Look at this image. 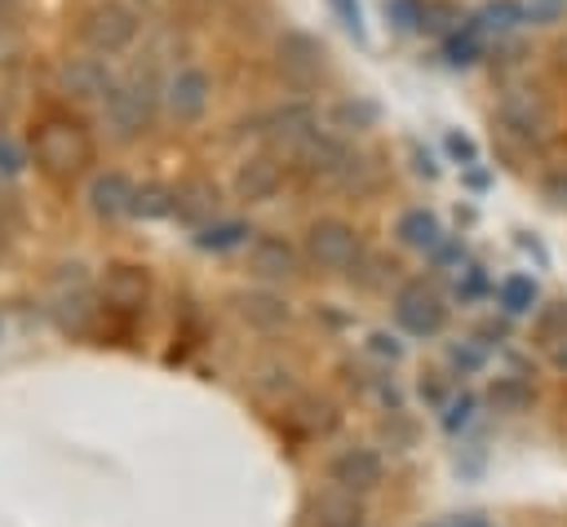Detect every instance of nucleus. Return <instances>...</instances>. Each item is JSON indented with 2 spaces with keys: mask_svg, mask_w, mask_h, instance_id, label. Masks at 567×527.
I'll return each mask as SVG.
<instances>
[{
  "mask_svg": "<svg viewBox=\"0 0 567 527\" xmlns=\"http://www.w3.org/2000/svg\"><path fill=\"white\" fill-rule=\"evenodd\" d=\"M549 13H554V9L523 4V0H487V4L474 13V22H478L483 31H514V27L536 22V18H549Z\"/></svg>",
  "mask_w": 567,
  "mask_h": 527,
  "instance_id": "obj_19",
  "label": "nucleus"
},
{
  "mask_svg": "<svg viewBox=\"0 0 567 527\" xmlns=\"http://www.w3.org/2000/svg\"><path fill=\"white\" fill-rule=\"evenodd\" d=\"M22 168H27V151H22L4 128H0V173H4V177H13V173H22Z\"/></svg>",
  "mask_w": 567,
  "mask_h": 527,
  "instance_id": "obj_30",
  "label": "nucleus"
},
{
  "mask_svg": "<svg viewBox=\"0 0 567 527\" xmlns=\"http://www.w3.org/2000/svg\"><path fill=\"white\" fill-rule=\"evenodd\" d=\"M323 58H328L323 44H319L315 35H306V31H288V35L279 40V71H284V80L297 84V89H306V84L319 80Z\"/></svg>",
  "mask_w": 567,
  "mask_h": 527,
  "instance_id": "obj_13",
  "label": "nucleus"
},
{
  "mask_svg": "<svg viewBox=\"0 0 567 527\" xmlns=\"http://www.w3.org/2000/svg\"><path fill=\"white\" fill-rule=\"evenodd\" d=\"M496 115L518 137H540L545 133V106L532 93H505V102L496 106Z\"/></svg>",
  "mask_w": 567,
  "mask_h": 527,
  "instance_id": "obj_18",
  "label": "nucleus"
},
{
  "mask_svg": "<svg viewBox=\"0 0 567 527\" xmlns=\"http://www.w3.org/2000/svg\"><path fill=\"white\" fill-rule=\"evenodd\" d=\"M496 297H501V310H505V314H527V310L536 306V283H532L527 275H509V279L496 288Z\"/></svg>",
  "mask_w": 567,
  "mask_h": 527,
  "instance_id": "obj_27",
  "label": "nucleus"
},
{
  "mask_svg": "<svg viewBox=\"0 0 567 527\" xmlns=\"http://www.w3.org/2000/svg\"><path fill=\"white\" fill-rule=\"evenodd\" d=\"M381 478H385V461H381L377 447H341L328 461V483H337L346 492H359L363 496V492L381 487Z\"/></svg>",
  "mask_w": 567,
  "mask_h": 527,
  "instance_id": "obj_10",
  "label": "nucleus"
},
{
  "mask_svg": "<svg viewBox=\"0 0 567 527\" xmlns=\"http://www.w3.org/2000/svg\"><path fill=\"white\" fill-rule=\"evenodd\" d=\"M102 115H106L111 137H120V142L146 133V124H151V93H146V84H137V80L111 84V93L102 97Z\"/></svg>",
  "mask_w": 567,
  "mask_h": 527,
  "instance_id": "obj_6",
  "label": "nucleus"
},
{
  "mask_svg": "<svg viewBox=\"0 0 567 527\" xmlns=\"http://www.w3.org/2000/svg\"><path fill=\"white\" fill-rule=\"evenodd\" d=\"M297 266H301V252L284 239V235H257L252 244H248V270L257 275V279H292L297 275Z\"/></svg>",
  "mask_w": 567,
  "mask_h": 527,
  "instance_id": "obj_15",
  "label": "nucleus"
},
{
  "mask_svg": "<svg viewBox=\"0 0 567 527\" xmlns=\"http://www.w3.org/2000/svg\"><path fill=\"white\" fill-rule=\"evenodd\" d=\"M0 244H4V226H0Z\"/></svg>",
  "mask_w": 567,
  "mask_h": 527,
  "instance_id": "obj_38",
  "label": "nucleus"
},
{
  "mask_svg": "<svg viewBox=\"0 0 567 527\" xmlns=\"http://www.w3.org/2000/svg\"><path fill=\"white\" fill-rule=\"evenodd\" d=\"M328 9H332V18H337V22H341V27H346V31H350L359 44L368 40V27H363V4H359V0H328Z\"/></svg>",
  "mask_w": 567,
  "mask_h": 527,
  "instance_id": "obj_28",
  "label": "nucleus"
},
{
  "mask_svg": "<svg viewBox=\"0 0 567 527\" xmlns=\"http://www.w3.org/2000/svg\"><path fill=\"white\" fill-rule=\"evenodd\" d=\"M31 155H35V168L53 182H71L80 173L93 168L97 159V142L89 133L84 120H75L71 111H49L35 120L31 128Z\"/></svg>",
  "mask_w": 567,
  "mask_h": 527,
  "instance_id": "obj_1",
  "label": "nucleus"
},
{
  "mask_svg": "<svg viewBox=\"0 0 567 527\" xmlns=\"http://www.w3.org/2000/svg\"><path fill=\"white\" fill-rule=\"evenodd\" d=\"M385 18H390V27H399V31H416V22H421V0H385Z\"/></svg>",
  "mask_w": 567,
  "mask_h": 527,
  "instance_id": "obj_29",
  "label": "nucleus"
},
{
  "mask_svg": "<svg viewBox=\"0 0 567 527\" xmlns=\"http://www.w3.org/2000/svg\"><path fill=\"white\" fill-rule=\"evenodd\" d=\"M306 527H363V496L346 487H323L306 500Z\"/></svg>",
  "mask_w": 567,
  "mask_h": 527,
  "instance_id": "obj_12",
  "label": "nucleus"
},
{
  "mask_svg": "<svg viewBox=\"0 0 567 527\" xmlns=\"http://www.w3.org/2000/svg\"><path fill=\"white\" fill-rule=\"evenodd\" d=\"M151 301V270L137 261H115L102 275V306L115 314H142Z\"/></svg>",
  "mask_w": 567,
  "mask_h": 527,
  "instance_id": "obj_7",
  "label": "nucleus"
},
{
  "mask_svg": "<svg viewBox=\"0 0 567 527\" xmlns=\"http://www.w3.org/2000/svg\"><path fill=\"white\" fill-rule=\"evenodd\" d=\"M257 133H261L266 142H275V146L297 151L310 133H319V115H315L306 102H284V106L257 115Z\"/></svg>",
  "mask_w": 567,
  "mask_h": 527,
  "instance_id": "obj_11",
  "label": "nucleus"
},
{
  "mask_svg": "<svg viewBox=\"0 0 567 527\" xmlns=\"http://www.w3.org/2000/svg\"><path fill=\"white\" fill-rule=\"evenodd\" d=\"M208 102H213V80H208V71H199V66H177V71L168 75V84H164V111H168L173 124H195V120H204Z\"/></svg>",
  "mask_w": 567,
  "mask_h": 527,
  "instance_id": "obj_5",
  "label": "nucleus"
},
{
  "mask_svg": "<svg viewBox=\"0 0 567 527\" xmlns=\"http://www.w3.org/2000/svg\"><path fill=\"white\" fill-rule=\"evenodd\" d=\"M350 164V151L337 142V137H323V133H310L301 146H297V168L306 177H319V182H341Z\"/></svg>",
  "mask_w": 567,
  "mask_h": 527,
  "instance_id": "obj_16",
  "label": "nucleus"
},
{
  "mask_svg": "<svg viewBox=\"0 0 567 527\" xmlns=\"http://www.w3.org/2000/svg\"><path fill=\"white\" fill-rule=\"evenodd\" d=\"M443 142H447V151H452V159H461V164H474V159H478V146H474V142H470L465 133H447Z\"/></svg>",
  "mask_w": 567,
  "mask_h": 527,
  "instance_id": "obj_32",
  "label": "nucleus"
},
{
  "mask_svg": "<svg viewBox=\"0 0 567 527\" xmlns=\"http://www.w3.org/2000/svg\"><path fill=\"white\" fill-rule=\"evenodd\" d=\"M248 226L244 221H235V217H226V221H204L199 226V235H195V248H204V252H230V248H239V244H248Z\"/></svg>",
  "mask_w": 567,
  "mask_h": 527,
  "instance_id": "obj_24",
  "label": "nucleus"
},
{
  "mask_svg": "<svg viewBox=\"0 0 567 527\" xmlns=\"http://www.w3.org/2000/svg\"><path fill=\"white\" fill-rule=\"evenodd\" d=\"M452 27H461V4H456V0H421V22H416V31L447 35Z\"/></svg>",
  "mask_w": 567,
  "mask_h": 527,
  "instance_id": "obj_25",
  "label": "nucleus"
},
{
  "mask_svg": "<svg viewBox=\"0 0 567 527\" xmlns=\"http://www.w3.org/2000/svg\"><path fill=\"white\" fill-rule=\"evenodd\" d=\"M492 403L514 412V407H523V403H527V390H523L518 381H509V376H505V381H496V385H492Z\"/></svg>",
  "mask_w": 567,
  "mask_h": 527,
  "instance_id": "obj_31",
  "label": "nucleus"
},
{
  "mask_svg": "<svg viewBox=\"0 0 567 527\" xmlns=\"http://www.w3.org/2000/svg\"><path fill=\"white\" fill-rule=\"evenodd\" d=\"M470 412H474V394H461V399H452V407H447L443 425H447V430H456V425H465V421H470Z\"/></svg>",
  "mask_w": 567,
  "mask_h": 527,
  "instance_id": "obj_33",
  "label": "nucleus"
},
{
  "mask_svg": "<svg viewBox=\"0 0 567 527\" xmlns=\"http://www.w3.org/2000/svg\"><path fill=\"white\" fill-rule=\"evenodd\" d=\"M137 27L142 22H137V9L133 4H124V0H97L80 18V40L93 53L111 58V53H124L137 40Z\"/></svg>",
  "mask_w": 567,
  "mask_h": 527,
  "instance_id": "obj_2",
  "label": "nucleus"
},
{
  "mask_svg": "<svg viewBox=\"0 0 567 527\" xmlns=\"http://www.w3.org/2000/svg\"><path fill=\"white\" fill-rule=\"evenodd\" d=\"M235 314L248 323V328H257V332H275V328H284L288 323V301L284 297H275V292H266V288H252V292H239L235 297Z\"/></svg>",
  "mask_w": 567,
  "mask_h": 527,
  "instance_id": "obj_17",
  "label": "nucleus"
},
{
  "mask_svg": "<svg viewBox=\"0 0 567 527\" xmlns=\"http://www.w3.org/2000/svg\"><path fill=\"white\" fill-rule=\"evenodd\" d=\"M111 84H115V75L102 62V53H75L58 66V89L71 102H102L111 93Z\"/></svg>",
  "mask_w": 567,
  "mask_h": 527,
  "instance_id": "obj_8",
  "label": "nucleus"
},
{
  "mask_svg": "<svg viewBox=\"0 0 567 527\" xmlns=\"http://www.w3.org/2000/svg\"><path fill=\"white\" fill-rule=\"evenodd\" d=\"M301 257L315 266V270H350L359 266L363 257V239L350 221L341 217H319L306 226V244H301Z\"/></svg>",
  "mask_w": 567,
  "mask_h": 527,
  "instance_id": "obj_3",
  "label": "nucleus"
},
{
  "mask_svg": "<svg viewBox=\"0 0 567 527\" xmlns=\"http://www.w3.org/2000/svg\"><path fill=\"white\" fill-rule=\"evenodd\" d=\"M173 213V186L142 182L133 195V217H168Z\"/></svg>",
  "mask_w": 567,
  "mask_h": 527,
  "instance_id": "obj_26",
  "label": "nucleus"
},
{
  "mask_svg": "<svg viewBox=\"0 0 567 527\" xmlns=\"http://www.w3.org/2000/svg\"><path fill=\"white\" fill-rule=\"evenodd\" d=\"M133 195H137V182L120 168H106L89 182V208L93 217L102 221H120V217H133Z\"/></svg>",
  "mask_w": 567,
  "mask_h": 527,
  "instance_id": "obj_14",
  "label": "nucleus"
},
{
  "mask_svg": "<svg viewBox=\"0 0 567 527\" xmlns=\"http://www.w3.org/2000/svg\"><path fill=\"white\" fill-rule=\"evenodd\" d=\"M461 527H487V523H483L478 514H470V518H461Z\"/></svg>",
  "mask_w": 567,
  "mask_h": 527,
  "instance_id": "obj_36",
  "label": "nucleus"
},
{
  "mask_svg": "<svg viewBox=\"0 0 567 527\" xmlns=\"http://www.w3.org/2000/svg\"><path fill=\"white\" fill-rule=\"evenodd\" d=\"M447 359H452L456 368H465V372H470V368H478V363H483V350H474V345H452V354H447Z\"/></svg>",
  "mask_w": 567,
  "mask_h": 527,
  "instance_id": "obj_35",
  "label": "nucleus"
},
{
  "mask_svg": "<svg viewBox=\"0 0 567 527\" xmlns=\"http://www.w3.org/2000/svg\"><path fill=\"white\" fill-rule=\"evenodd\" d=\"M173 213H177L182 221H195V226H199L204 217L217 213V186L204 182V177H190V182L173 186Z\"/></svg>",
  "mask_w": 567,
  "mask_h": 527,
  "instance_id": "obj_21",
  "label": "nucleus"
},
{
  "mask_svg": "<svg viewBox=\"0 0 567 527\" xmlns=\"http://www.w3.org/2000/svg\"><path fill=\"white\" fill-rule=\"evenodd\" d=\"M13 4H18V0H0V13H4V9H13Z\"/></svg>",
  "mask_w": 567,
  "mask_h": 527,
  "instance_id": "obj_37",
  "label": "nucleus"
},
{
  "mask_svg": "<svg viewBox=\"0 0 567 527\" xmlns=\"http://www.w3.org/2000/svg\"><path fill=\"white\" fill-rule=\"evenodd\" d=\"M394 319H399V328L412 332V337H439V332L447 328V301H443V292H439L434 283L408 279V283H399V292H394Z\"/></svg>",
  "mask_w": 567,
  "mask_h": 527,
  "instance_id": "obj_4",
  "label": "nucleus"
},
{
  "mask_svg": "<svg viewBox=\"0 0 567 527\" xmlns=\"http://www.w3.org/2000/svg\"><path fill=\"white\" fill-rule=\"evenodd\" d=\"M394 235H399V244H408V248H416V252H434V248L443 244V226H439V217H434L430 208H408V213H399Z\"/></svg>",
  "mask_w": 567,
  "mask_h": 527,
  "instance_id": "obj_20",
  "label": "nucleus"
},
{
  "mask_svg": "<svg viewBox=\"0 0 567 527\" xmlns=\"http://www.w3.org/2000/svg\"><path fill=\"white\" fill-rule=\"evenodd\" d=\"M377 115H381L377 102H368V97H341L328 111V128H337V133H363V128L377 124Z\"/></svg>",
  "mask_w": 567,
  "mask_h": 527,
  "instance_id": "obj_23",
  "label": "nucleus"
},
{
  "mask_svg": "<svg viewBox=\"0 0 567 527\" xmlns=\"http://www.w3.org/2000/svg\"><path fill=\"white\" fill-rule=\"evenodd\" d=\"M368 350H372V354H381V359H390V363L403 354V345H399L394 337H385V332H372V337H368Z\"/></svg>",
  "mask_w": 567,
  "mask_h": 527,
  "instance_id": "obj_34",
  "label": "nucleus"
},
{
  "mask_svg": "<svg viewBox=\"0 0 567 527\" xmlns=\"http://www.w3.org/2000/svg\"><path fill=\"white\" fill-rule=\"evenodd\" d=\"M279 186H284V159L270 155V151H257V155L239 159V168L230 177V190L244 204H266V199L279 195Z\"/></svg>",
  "mask_w": 567,
  "mask_h": 527,
  "instance_id": "obj_9",
  "label": "nucleus"
},
{
  "mask_svg": "<svg viewBox=\"0 0 567 527\" xmlns=\"http://www.w3.org/2000/svg\"><path fill=\"white\" fill-rule=\"evenodd\" d=\"M443 58L452 66H470L474 58H483V27L474 18H461V27H452L443 35Z\"/></svg>",
  "mask_w": 567,
  "mask_h": 527,
  "instance_id": "obj_22",
  "label": "nucleus"
}]
</instances>
